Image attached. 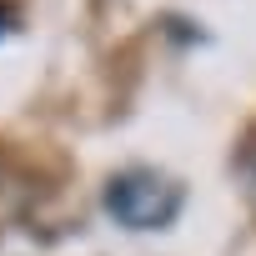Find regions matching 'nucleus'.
<instances>
[{"label":"nucleus","instance_id":"1","mask_svg":"<svg viewBox=\"0 0 256 256\" xmlns=\"http://www.w3.org/2000/svg\"><path fill=\"white\" fill-rule=\"evenodd\" d=\"M181 206H186V186L146 166H131L106 181V211L126 231H166L181 216Z\"/></svg>","mask_w":256,"mask_h":256},{"label":"nucleus","instance_id":"2","mask_svg":"<svg viewBox=\"0 0 256 256\" xmlns=\"http://www.w3.org/2000/svg\"><path fill=\"white\" fill-rule=\"evenodd\" d=\"M6 30H10V10L0 6V40H6Z\"/></svg>","mask_w":256,"mask_h":256}]
</instances>
